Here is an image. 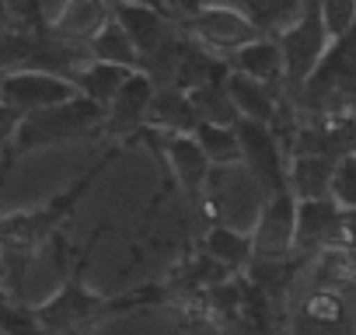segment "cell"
Segmentation results:
<instances>
[{"label":"cell","instance_id":"obj_1","mask_svg":"<svg viewBox=\"0 0 356 335\" xmlns=\"http://www.w3.org/2000/svg\"><path fill=\"white\" fill-rule=\"evenodd\" d=\"M325 35H328V28H325V22H321V8L311 4V11L300 18V25L286 35L283 63L290 67V74H307V70L318 63V56H321V49H325Z\"/></svg>","mask_w":356,"mask_h":335},{"label":"cell","instance_id":"obj_2","mask_svg":"<svg viewBox=\"0 0 356 335\" xmlns=\"http://www.w3.org/2000/svg\"><path fill=\"white\" fill-rule=\"evenodd\" d=\"M108 25V8L105 0H67V8L56 22V35L88 42Z\"/></svg>","mask_w":356,"mask_h":335},{"label":"cell","instance_id":"obj_3","mask_svg":"<svg viewBox=\"0 0 356 335\" xmlns=\"http://www.w3.org/2000/svg\"><path fill=\"white\" fill-rule=\"evenodd\" d=\"M196 28H200V35L207 39V42H213V46H248V42H255V28L241 18V15H234V11H224V8H213V11H203L200 18H196Z\"/></svg>","mask_w":356,"mask_h":335},{"label":"cell","instance_id":"obj_4","mask_svg":"<svg viewBox=\"0 0 356 335\" xmlns=\"http://www.w3.org/2000/svg\"><path fill=\"white\" fill-rule=\"evenodd\" d=\"M0 95L15 105L39 108V105H56L60 98H67V88H63V81H53V77H42V74H32V77L22 74V77H11Z\"/></svg>","mask_w":356,"mask_h":335},{"label":"cell","instance_id":"obj_5","mask_svg":"<svg viewBox=\"0 0 356 335\" xmlns=\"http://www.w3.org/2000/svg\"><path fill=\"white\" fill-rule=\"evenodd\" d=\"M238 70L241 77L248 81H259V84H269L283 74V49L273 46V42H248L238 49Z\"/></svg>","mask_w":356,"mask_h":335},{"label":"cell","instance_id":"obj_6","mask_svg":"<svg viewBox=\"0 0 356 335\" xmlns=\"http://www.w3.org/2000/svg\"><path fill=\"white\" fill-rule=\"evenodd\" d=\"M95 53L105 60V63H129L133 60V42H129V35L122 32V25H105L95 39Z\"/></svg>","mask_w":356,"mask_h":335},{"label":"cell","instance_id":"obj_7","mask_svg":"<svg viewBox=\"0 0 356 335\" xmlns=\"http://www.w3.org/2000/svg\"><path fill=\"white\" fill-rule=\"evenodd\" d=\"M307 314H311L314 321H339V318H342V300H339L335 293L321 290V293H314V297L307 300Z\"/></svg>","mask_w":356,"mask_h":335},{"label":"cell","instance_id":"obj_8","mask_svg":"<svg viewBox=\"0 0 356 335\" xmlns=\"http://www.w3.org/2000/svg\"><path fill=\"white\" fill-rule=\"evenodd\" d=\"M332 186H335V193H339L346 203H353V206H356V157L342 161V168L335 172Z\"/></svg>","mask_w":356,"mask_h":335}]
</instances>
